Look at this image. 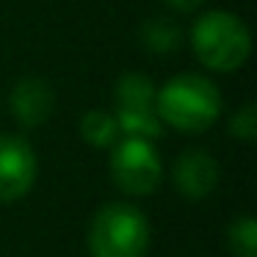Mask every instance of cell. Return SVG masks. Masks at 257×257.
Returning <instances> with one entry per match:
<instances>
[{
    "instance_id": "cell-1",
    "label": "cell",
    "mask_w": 257,
    "mask_h": 257,
    "mask_svg": "<svg viewBox=\"0 0 257 257\" xmlns=\"http://www.w3.org/2000/svg\"><path fill=\"white\" fill-rule=\"evenodd\" d=\"M155 108L169 127L180 133H202L221 113V94L218 86L205 75L183 72L158 89Z\"/></svg>"
},
{
    "instance_id": "cell-2",
    "label": "cell",
    "mask_w": 257,
    "mask_h": 257,
    "mask_svg": "<svg viewBox=\"0 0 257 257\" xmlns=\"http://www.w3.org/2000/svg\"><path fill=\"white\" fill-rule=\"evenodd\" d=\"M196 58L213 72H235L251 53V36L243 20L229 12H207L191 28Z\"/></svg>"
},
{
    "instance_id": "cell-3",
    "label": "cell",
    "mask_w": 257,
    "mask_h": 257,
    "mask_svg": "<svg viewBox=\"0 0 257 257\" xmlns=\"http://www.w3.org/2000/svg\"><path fill=\"white\" fill-rule=\"evenodd\" d=\"M150 249V221L127 202H108L89 227L91 257H144Z\"/></svg>"
},
{
    "instance_id": "cell-4",
    "label": "cell",
    "mask_w": 257,
    "mask_h": 257,
    "mask_svg": "<svg viewBox=\"0 0 257 257\" xmlns=\"http://www.w3.org/2000/svg\"><path fill=\"white\" fill-rule=\"evenodd\" d=\"M111 177L122 194L147 196L161 185L163 163L152 141L147 139H122L111 155Z\"/></svg>"
},
{
    "instance_id": "cell-5",
    "label": "cell",
    "mask_w": 257,
    "mask_h": 257,
    "mask_svg": "<svg viewBox=\"0 0 257 257\" xmlns=\"http://www.w3.org/2000/svg\"><path fill=\"white\" fill-rule=\"evenodd\" d=\"M39 161L23 136H0V205L23 199L36 183Z\"/></svg>"
},
{
    "instance_id": "cell-6",
    "label": "cell",
    "mask_w": 257,
    "mask_h": 257,
    "mask_svg": "<svg viewBox=\"0 0 257 257\" xmlns=\"http://www.w3.org/2000/svg\"><path fill=\"white\" fill-rule=\"evenodd\" d=\"M172 180L185 199L199 202L218 185V163L205 150H185L172 166Z\"/></svg>"
},
{
    "instance_id": "cell-7",
    "label": "cell",
    "mask_w": 257,
    "mask_h": 257,
    "mask_svg": "<svg viewBox=\"0 0 257 257\" xmlns=\"http://www.w3.org/2000/svg\"><path fill=\"white\" fill-rule=\"evenodd\" d=\"M9 108L12 116L17 119L23 127H39L56 111V91L45 78H23L9 94Z\"/></svg>"
},
{
    "instance_id": "cell-8",
    "label": "cell",
    "mask_w": 257,
    "mask_h": 257,
    "mask_svg": "<svg viewBox=\"0 0 257 257\" xmlns=\"http://www.w3.org/2000/svg\"><path fill=\"white\" fill-rule=\"evenodd\" d=\"M155 94H158V89L147 75H139V72L122 75V78L116 80V89H113V102H116V111L113 113L158 111Z\"/></svg>"
},
{
    "instance_id": "cell-9",
    "label": "cell",
    "mask_w": 257,
    "mask_h": 257,
    "mask_svg": "<svg viewBox=\"0 0 257 257\" xmlns=\"http://www.w3.org/2000/svg\"><path fill=\"white\" fill-rule=\"evenodd\" d=\"M139 39L144 45V50L158 53V56H166V53H174L183 42V31L177 28V23L166 17H155V20H147L139 31Z\"/></svg>"
},
{
    "instance_id": "cell-10",
    "label": "cell",
    "mask_w": 257,
    "mask_h": 257,
    "mask_svg": "<svg viewBox=\"0 0 257 257\" xmlns=\"http://www.w3.org/2000/svg\"><path fill=\"white\" fill-rule=\"evenodd\" d=\"M80 136L83 141H89L91 147L97 150H108L119 141V124H116V116L111 111H89L83 119H80Z\"/></svg>"
},
{
    "instance_id": "cell-11",
    "label": "cell",
    "mask_w": 257,
    "mask_h": 257,
    "mask_svg": "<svg viewBox=\"0 0 257 257\" xmlns=\"http://www.w3.org/2000/svg\"><path fill=\"white\" fill-rule=\"evenodd\" d=\"M227 243L235 257H257V221L254 216H238L227 229Z\"/></svg>"
},
{
    "instance_id": "cell-12",
    "label": "cell",
    "mask_w": 257,
    "mask_h": 257,
    "mask_svg": "<svg viewBox=\"0 0 257 257\" xmlns=\"http://www.w3.org/2000/svg\"><path fill=\"white\" fill-rule=\"evenodd\" d=\"M229 133H232L235 139L246 141V144H251V141L257 139V111H254L251 102L240 105L238 111L232 113V119H229Z\"/></svg>"
},
{
    "instance_id": "cell-13",
    "label": "cell",
    "mask_w": 257,
    "mask_h": 257,
    "mask_svg": "<svg viewBox=\"0 0 257 257\" xmlns=\"http://www.w3.org/2000/svg\"><path fill=\"white\" fill-rule=\"evenodd\" d=\"M166 3L174 12H194V9H199L205 0H166Z\"/></svg>"
}]
</instances>
